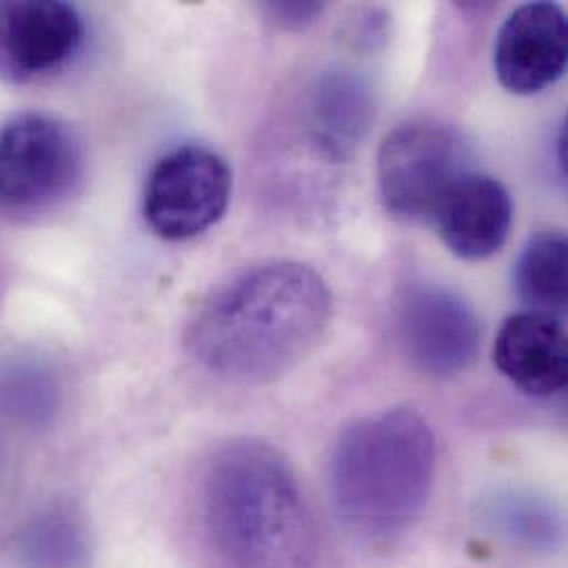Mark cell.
I'll list each match as a JSON object with an SVG mask.
<instances>
[{"label":"cell","instance_id":"11","mask_svg":"<svg viewBox=\"0 0 568 568\" xmlns=\"http://www.w3.org/2000/svg\"><path fill=\"white\" fill-rule=\"evenodd\" d=\"M494 363L520 392L554 398L567 389V329L560 316L525 310L498 329Z\"/></svg>","mask_w":568,"mask_h":568},{"label":"cell","instance_id":"12","mask_svg":"<svg viewBox=\"0 0 568 568\" xmlns=\"http://www.w3.org/2000/svg\"><path fill=\"white\" fill-rule=\"evenodd\" d=\"M376 120L372 82L347 67L323 71L310 87L305 129L314 149L332 162L347 160L365 142Z\"/></svg>","mask_w":568,"mask_h":568},{"label":"cell","instance_id":"15","mask_svg":"<svg viewBox=\"0 0 568 568\" xmlns=\"http://www.w3.org/2000/svg\"><path fill=\"white\" fill-rule=\"evenodd\" d=\"M496 529L507 540L529 551H554L562 542L560 514L531 496L509 494L494 503L489 511Z\"/></svg>","mask_w":568,"mask_h":568},{"label":"cell","instance_id":"5","mask_svg":"<svg viewBox=\"0 0 568 568\" xmlns=\"http://www.w3.org/2000/svg\"><path fill=\"white\" fill-rule=\"evenodd\" d=\"M73 131L44 113H22L0 129V211L24 217L62 204L82 178Z\"/></svg>","mask_w":568,"mask_h":568},{"label":"cell","instance_id":"8","mask_svg":"<svg viewBox=\"0 0 568 568\" xmlns=\"http://www.w3.org/2000/svg\"><path fill=\"white\" fill-rule=\"evenodd\" d=\"M82 38V18L67 2H2L0 78L13 84H27L51 75L75 58Z\"/></svg>","mask_w":568,"mask_h":568},{"label":"cell","instance_id":"10","mask_svg":"<svg viewBox=\"0 0 568 568\" xmlns=\"http://www.w3.org/2000/svg\"><path fill=\"white\" fill-rule=\"evenodd\" d=\"M432 222L456 257L483 262L507 244L514 224V202L503 182L469 171L447 191Z\"/></svg>","mask_w":568,"mask_h":568},{"label":"cell","instance_id":"6","mask_svg":"<svg viewBox=\"0 0 568 568\" xmlns=\"http://www.w3.org/2000/svg\"><path fill=\"white\" fill-rule=\"evenodd\" d=\"M233 173L213 149L186 144L162 155L144 184L142 215L166 242H186L213 229L229 211Z\"/></svg>","mask_w":568,"mask_h":568},{"label":"cell","instance_id":"4","mask_svg":"<svg viewBox=\"0 0 568 568\" xmlns=\"http://www.w3.org/2000/svg\"><path fill=\"white\" fill-rule=\"evenodd\" d=\"M465 138L447 122L416 118L394 126L376 155L385 211L405 224L432 222L447 191L469 173Z\"/></svg>","mask_w":568,"mask_h":568},{"label":"cell","instance_id":"9","mask_svg":"<svg viewBox=\"0 0 568 568\" xmlns=\"http://www.w3.org/2000/svg\"><path fill=\"white\" fill-rule=\"evenodd\" d=\"M568 20L558 2L520 4L500 27L494 67L500 84L516 95H536L567 71Z\"/></svg>","mask_w":568,"mask_h":568},{"label":"cell","instance_id":"7","mask_svg":"<svg viewBox=\"0 0 568 568\" xmlns=\"http://www.w3.org/2000/svg\"><path fill=\"white\" fill-rule=\"evenodd\" d=\"M394 336L414 369L432 378H452L478 358L483 323L456 290L418 282L405 285L396 298Z\"/></svg>","mask_w":568,"mask_h":568},{"label":"cell","instance_id":"16","mask_svg":"<svg viewBox=\"0 0 568 568\" xmlns=\"http://www.w3.org/2000/svg\"><path fill=\"white\" fill-rule=\"evenodd\" d=\"M2 412L22 420H42L55 407V385L38 367H18L0 378Z\"/></svg>","mask_w":568,"mask_h":568},{"label":"cell","instance_id":"14","mask_svg":"<svg viewBox=\"0 0 568 568\" xmlns=\"http://www.w3.org/2000/svg\"><path fill=\"white\" fill-rule=\"evenodd\" d=\"M87 551L82 525L60 509L36 516L18 540V554L27 568H82Z\"/></svg>","mask_w":568,"mask_h":568},{"label":"cell","instance_id":"1","mask_svg":"<svg viewBox=\"0 0 568 568\" xmlns=\"http://www.w3.org/2000/svg\"><path fill=\"white\" fill-rule=\"evenodd\" d=\"M332 316L323 277L298 262H268L213 290L186 329L189 354L213 376L262 385L301 363Z\"/></svg>","mask_w":568,"mask_h":568},{"label":"cell","instance_id":"13","mask_svg":"<svg viewBox=\"0 0 568 568\" xmlns=\"http://www.w3.org/2000/svg\"><path fill=\"white\" fill-rule=\"evenodd\" d=\"M567 237L562 231L534 235L518 264L516 290L534 312L560 316L567 307Z\"/></svg>","mask_w":568,"mask_h":568},{"label":"cell","instance_id":"3","mask_svg":"<svg viewBox=\"0 0 568 568\" xmlns=\"http://www.w3.org/2000/svg\"><path fill=\"white\" fill-rule=\"evenodd\" d=\"M436 478V438L412 409L352 423L334 443L327 494L341 525L365 542H387L420 518Z\"/></svg>","mask_w":568,"mask_h":568},{"label":"cell","instance_id":"17","mask_svg":"<svg viewBox=\"0 0 568 568\" xmlns=\"http://www.w3.org/2000/svg\"><path fill=\"white\" fill-rule=\"evenodd\" d=\"M264 16L282 27V29H303L307 24H312L325 9L323 2H314V0H307V2H266L264 7Z\"/></svg>","mask_w":568,"mask_h":568},{"label":"cell","instance_id":"2","mask_svg":"<svg viewBox=\"0 0 568 568\" xmlns=\"http://www.w3.org/2000/svg\"><path fill=\"white\" fill-rule=\"evenodd\" d=\"M197 518L222 568H310L316 527L303 489L268 443L222 445L204 467Z\"/></svg>","mask_w":568,"mask_h":568}]
</instances>
